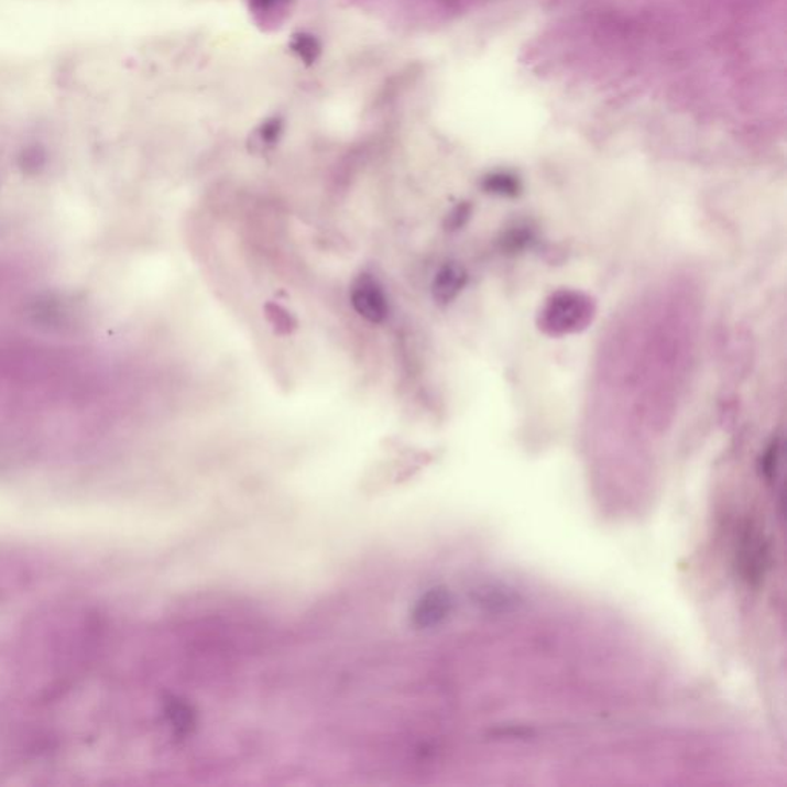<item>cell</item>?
I'll list each match as a JSON object with an SVG mask.
<instances>
[{"label":"cell","instance_id":"3957f363","mask_svg":"<svg viewBox=\"0 0 787 787\" xmlns=\"http://www.w3.org/2000/svg\"><path fill=\"white\" fill-rule=\"evenodd\" d=\"M351 306L362 319L372 325L385 324L391 314V302L385 286L371 273H360L352 282Z\"/></svg>","mask_w":787,"mask_h":787},{"label":"cell","instance_id":"ba28073f","mask_svg":"<svg viewBox=\"0 0 787 787\" xmlns=\"http://www.w3.org/2000/svg\"><path fill=\"white\" fill-rule=\"evenodd\" d=\"M469 215H471V205L460 204L449 212L446 217L445 227L446 230L456 231L460 230L464 223L468 222Z\"/></svg>","mask_w":787,"mask_h":787},{"label":"cell","instance_id":"8992f818","mask_svg":"<svg viewBox=\"0 0 787 787\" xmlns=\"http://www.w3.org/2000/svg\"><path fill=\"white\" fill-rule=\"evenodd\" d=\"M291 0H250L251 11L265 25H277L288 14Z\"/></svg>","mask_w":787,"mask_h":787},{"label":"cell","instance_id":"52a82bcc","mask_svg":"<svg viewBox=\"0 0 787 787\" xmlns=\"http://www.w3.org/2000/svg\"><path fill=\"white\" fill-rule=\"evenodd\" d=\"M484 188H487L490 193L514 196V194L517 193L518 185L514 178L506 176H492L484 182Z\"/></svg>","mask_w":787,"mask_h":787},{"label":"cell","instance_id":"277c9868","mask_svg":"<svg viewBox=\"0 0 787 787\" xmlns=\"http://www.w3.org/2000/svg\"><path fill=\"white\" fill-rule=\"evenodd\" d=\"M468 283V273L460 263L446 262L438 267L431 283L434 302L438 305H449L460 296Z\"/></svg>","mask_w":787,"mask_h":787},{"label":"cell","instance_id":"5b68a950","mask_svg":"<svg viewBox=\"0 0 787 787\" xmlns=\"http://www.w3.org/2000/svg\"><path fill=\"white\" fill-rule=\"evenodd\" d=\"M265 319L270 327L274 329L275 335L289 336L298 328V319L296 314L289 311L288 308L275 302H267L263 306Z\"/></svg>","mask_w":787,"mask_h":787},{"label":"cell","instance_id":"7a4b0ae2","mask_svg":"<svg viewBox=\"0 0 787 787\" xmlns=\"http://www.w3.org/2000/svg\"><path fill=\"white\" fill-rule=\"evenodd\" d=\"M594 316V305L587 296L560 291L549 298L540 313V327L549 335H569L587 328Z\"/></svg>","mask_w":787,"mask_h":787},{"label":"cell","instance_id":"6da1fadb","mask_svg":"<svg viewBox=\"0 0 787 787\" xmlns=\"http://www.w3.org/2000/svg\"><path fill=\"white\" fill-rule=\"evenodd\" d=\"M526 64L540 79L612 103L775 123L786 103V0L599 3L543 31Z\"/></svg>","mask_w":787,"mask_h":787}]
</instances>
